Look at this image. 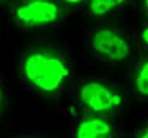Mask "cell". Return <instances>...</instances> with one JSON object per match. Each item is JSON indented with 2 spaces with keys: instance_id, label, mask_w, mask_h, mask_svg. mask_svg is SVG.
<instances>
[{
  "instance_id": "1",
  "label": "cell",
  "mask_w": 148,
  "mask_h": 138,
  "mask_svg": "<svg viewBox=\"0 0 148 138\" xmlns=\"http://www.w3.org/2000/svg\"><path fill=\"white\" fill-rule=\"evenodd\" d=\"M74 75L66 52L51 46H32L17 56L16 79L21 88L40 99H57L69 88Z\"/></svg>"
},
{
  "instance_id": "2",
  "label": "cell",
  "mask_w": 148,
  "mask_h": 138,
  "mask_svg": "<svg viewBox=\"0 0 148 138\" xmlns=\"http://www.w3.org/2000/svg\"><path fill=\"white\" fill-rule=\"evenodd\" d=\"M84 42L91 58L107 66L131 63L139 49L131 30L114 25H91L85 31Z\"/></svg>"
},
{
  "instance_id": "3",
  "label": "cell",
  "mask_w": 148,
  "mask_h": 138,
  "mask_svg": "<svg viewBox=\"0 0 148 138\" xmlns=\"http://www.w3.org/2000/svg\"><path fill=\"white\" fill-rule=\"evenodd\" d=\"M73 107L90 113L118 116L126 105V97L118 86L98 77H82L71 90Z\"/></svg>"
},
{
  "instance_id": "4",
  "label": "cell",
  "mask_w": 148,
  "mask_h": 138,
  "mask_svg": "<svg viewBox=\"0 0 148 138\" xmlns=\"http://www.w3.org/2000/svg\"><path fill=\"white\" fill-rule=\"evenodd\" d=\"M8 22L17 28H57L66 17L58 0H14L5 8Z\"/></svg>"
},
{
  "instance_id": "5",
  "label": "cell",
  "mask_w": 148,
  "mask_h": 138,
  "mask_svg": "<svg viewBox=\"0 0 148 138\" xmlns=\"http://www.w3.org/2000/svg\"><path fill=\"white\" fill-rule=\"evenodd\" d=\"M121 130L117 116L90 113L69 105V132L74 138H118Z\"/></svg>"
},
{
  "instance_id": "6",
  "label": "cell",
  "mask_w": 148,
  "mask_h": 138,
  "mask_svg": "<svg viewBox=\"0 0 148 138\" xmlns=\"http://www.w3.org/2000/svg\"><path fill=\"white\" fill-rule=\"evenodd\" d=\"M137 0H88L84 13L91 19H114L129 13Z\"/></svg>"
},
{
  "instance_id": "7",
  "label": "cell",
  "mask_w": 148,
  "mask_h": 138,
  "mask_svg": "<svg viewBox=\"0 0 148 138\" xmlns=\"http://www.w3.org/2000/svg\"><path fill=\"white\" fill-rule=\"evenodd\" d=\"M132 94L142 102H148V54H142L134 61L132 68Z\"/></svg>"
},
{
  "instance_id": "8",
  "label": "cell",
  "mask_w": 148,
  "mask_h": 138,
  "mask_svg": "<svg viewBox=\"0 0 148 138\" xmlns=\"http://www.w3.org/2000/svg\"><path fill=\"white\" fill-rule=\"evenodd\" d=\"M10 94H11V90H10L8 80H6L3 75H0V116L3 115V111H5L6 107H8Z\"/></svg>"
},
{
  "instance_id": "9",
  "label": "cell",
  "mask_w": 148,
  "mask_h": 138,
  "mask_svg": "<svg viewBox=\"0 0 148 138\" xmlns=\"http://www.w3.org/2000/svg\"><path fill=\"white\" fill-rule=\"evenodd\" d=\"M134 36H136V42H137V47L142 49L143 52L148 54V20L143 22L142 25L134 31Z\"/></svg>"
},
{
  "instance_id": "10",
  "label": "cell",
  "mask_w": 148,
  "mask_h": 138,
  "mask_svg": "<svg viewBox=\"0 0 148 138\" xmlns=\"http://www.w3.org/2000/svg\"><path fill=\"white\" fill-rule=\"evenodd\" d=\"M129 135H131V137H137V138H148V116L143 119L142 124H140L139 127H136Z\"/></svg>"
},
{
  "instance_id": "11",
  "label": "cell",
  "mask_w": 148,
  "mask_h": 138,
  "mask_svg": "<svg viewBox=\"0 0 148 138\" xmlns=\"http://www.w3.org/2000/svg\"><path fill=\"white\" fill-rule=\"evenodd\" d=\"M58 2L62 3L65 8L73 10V8H84L88 0H58Z\"/></svg>"
},
{
  "instance_id": "12",
  "label": "cell",
  "mask_w": 148,
  "mask_h": 138,
  "mask_svg": "<svg viewBox=\"0 0 148 138\" xmlns=\"http://www.w3.org/2000/svg\"><path fill=\"white\" fill-rule=\"evenodd\" d=\"M142 8H143V11H145V14L148 16V0H142Z\"/></svg>"
},
{
  "instance_id": "13",
  "label": "cell",
  "mask_w": 148,
  "mask_h": 138,
  "mask_svg": "<svg viewBox=\"0 0 148 138\" xmlns=\"http://www.w3.org/2000/svg\"><path fill=\"white\" fill-rule=\"evenodd\" d=\"M5 2H8V0H0V5H2V3H5Z\"/></svg>"
}]
</instances>
